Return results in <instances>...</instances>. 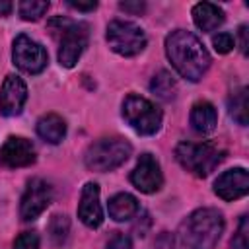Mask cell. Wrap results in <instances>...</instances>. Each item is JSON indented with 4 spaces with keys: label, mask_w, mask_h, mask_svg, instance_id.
<instances>
[{
    "label": "cell",
    "mask_w": 249,
    "mask_h": 249,
    "mask_svg": "<svg viewBox=\"0 0 249 249\" xmlns=\"http://www.w3.org/2000/svg\"><path fill=\"white\" fill-rule=\"evenodd\" d=\"M165 54L177 74L189 82H198L212 62L202 41L187 29H175L165 37Z\"/></svg>",
    "instance_id": "6da1fadb"
},
{
    "label": "cell",
    "mask_w": 249,
    "mask_h": 249,
    "mask_svg": "<svg viewBox=\"0 0 249 249\" xmlns=\"http://www.w3.org/2000/svg\"><path fill=\"white\" fill-rule=\"evenodd\" d=\"M224 216L216 208H196L175 230L171 249H214L224 231Z\"/></svg>",
    "instance_id": "7a4b0ae2"
},
{
    "label": "cell",
    "mask_w": 249,
    "mask_h": 249,
    "mask_svg": "<svg viewBox=\"0 0 249 249\" xmlns=\"http://www.w3.org/2000/svg\"><path fill=\"white\" fill-rule=\"evenodd\" d=\"M51 33L58 39V62L64 68H72L89 41V27L84 21H72L68 18L56 16L49 21Z\"/></svg>",
    "instance_id": "3957f363"
},
{
    "label": "cell",
    "mask_w": 249,
    "mask_h": 249,
    "mask_svg": "<svg viewBox=\"0 0 249 249\" xmlns=\"http://www.w3.org/2000/svg\"><path fill=\"white\" fill-rule=\"evenodd\" d=\"M226 152L212 142H179L175 148V160L187 171L196 177H206L224 160Z\"/></svg>",
    "instance_id": "277c9868"
},
{
    "label": "cell",
    "mask_w": 249,
    "mask_h": 249,
    "mask_svg": "<svg viewBox=\"0 0 249 249\" xmlns=\"http://www.w3.org/2000/svg\"><path fill=\"white\" fill-rule=\"evenodd\" d=\"M132 152V146L119 136H111V138H101L97 142H93L84 156V163L88 169L91 171H113L119 165H123L128 156Z\"/></svg>",
    "instance_id": "5b68a950"
},
{
    "label": "cell",
    "mask_w": 249,
    "mask_h": 249,
    "mask_svg": "<svg viewBox=\"0 0 249 249\" xmlns=\"http://www.w3.org/2000/svg\"><path fill=\"white\" fill-rule=\"evenodd\" d=\"M123 117L124 121L130 124V128H134L138 134L142 136H150L156 134L161 126V111L156 103H152L150 99L136 95V93H128L123 101Z\"/></svg>",
    "instance_id": "8992f818"
},
{
    "label": "cell",
    "mask_w": 249,
    "mask_h": 249,
    "mask_svg": "<svg viewBox=\"0 0 249 249\" xmlns=\"http://www.w3.org/2000/svg\"><path fill=\"white\" fill-rule=\"evenodd\" d=\"M105 39L113 53L121 56H136L144 51L148 39L140 25L124 19H113L107 25Z\"/></svg>",
    "instance_id": "52a82bcc"
},
{
    "label": "cell",
    "mask_w": 249,
    "mask_h": 249,
    "mask_svg": "<svg viewBox=\"0 0 249 249\" xmlns=\"http://www.w3.org/2000/svg\"><path fill=\"white\" fill-rule=\"evenodd\" d=\"M12 60L25 74H41L49 64V54L41 43L19 33L12 43Z\"/></svg>",
    "instance_id": "ba28073f"
},
{
    "label": "cell",
    "mask_w": 249,
    "mask_h": 249,
    "mask_svg": "<svg viewBox=\"0 0 249 249\" xmlns=\"http://www.w3.org/2000/svg\"><path fill=\"white\" fill-rule=\"evenodd\" d=\"M53 200V187L41 179V177H33L25 191H23V196H21V202H19V216L23 222H31L35 218H39L47 206L51 204Z\"/></svg>",
    "instance_id": "9c48e42d"
},
{
    "label": "cell",
    "mask_w": 249,
    "mask_h": 249,
    "mask_svg": "<svg viewBox=\"0 0 249 249\" xmlns=\"http://www.w3.org/2000/svg\"><path fill=\"white\" fill-rule=\"evenodd\" d=\"M130 183L144 195L158 193L163 185V173L158 160L152 154H142L130 171Z\"/></svg>",
    "instance_id": "30bf717a"
},
{
    "label": "cell",
    "mask_w": 249,
    "mask_h": 249,
    "mask_svg": "<svg viewBox=\"0 0 249 249\" xmlns=\"http://www.w3.org/2000/svg\"><path fill=\"white\" fill-rule=\"evenodd\" d=\"M25 101H27L25 82L16 74H8L0 88V113L4 117H16L23 111Z\"/></svg>",
    "instance_id": "8fae6325"
},
{
    "label": "cell",
    "mask_w": 249,
    "mask_h": 249,
    "mask_svg": "<svg viewBox=\"0 0 249 249\" xmlns=\"http://www.w3.org/2000/svg\"><path fill=\"white\" fill-rule=\"evenodd\" d=\"M37 154L31 140L23 136H8L0 146V161L6 167H27L35 163Z\"/></svg>",
    "instance_id": "7c38bea8"
},
{
    "label": "cell",
    "mask_w": 249,
    "mask_h": 249,
    "mask_svg": "<svg viewBox=\"0 0 249 249\" xmlns=\"http://www.w3.org/2000/svg\"><path fill=\"white\" fill-rule=\"evenodd\" d=\"M214 193L222 200H237L249 193V173L243 167L226 169L214 181Z\"/></svg>",
    "instance_id": "4fadbf2b"
},
{
    "label": "cell",
    "mask_w": 249,
    "mask_h": 249,
    "mask_svg": "<svg viewBox=\"0 0 249 249\" xmlns=\"http://www.w3.org/2000/svg\"><path fill=\"white\" fill-rule=\"evenodd\" d=\"M78 218L88 228H99L103 224V208L99 202V185L88 181L82 187L80 202H78Z\"/></svg>",
    "instance_id": "5bb4252c"
},
{
    "label": "cell",
    "mask_w": 249,
    "mask_h": 249,
    "mask_svg": "<svg viewBox=\"0 0 249 249\" xmlns=\"http://www.w3.org/2000/svg\"><path fill=\"white\" fill-rule=\"evenodd\" d=\"M193 21L200 31H214L224 23V10L212 2H198L191 10Z\"/></svg>",
    "instance_id": "9a60e30c"
},
{
    "label": "cell",
    "mask_w": 249,
    "mask_h": 249,
    "mask_svg": "<svg viewBox=\"0 0 249 249\" xmlns=\"http://www.w3.org/2000/svg\"><path fill=\"white\" fill-rule=\"evenodd\" d=\"M191 126L198 134H210L218 124V113L216 107L210 101H196L191 109Z\"/></svg>",
    "instance_id": "2e32d148"
},
{
    "label": "cell",
    "mask_w": 249,
    "mask_h": 249,
    "mask_svg": "<svg viewBox=\"0 0 249 249\" xmlns=\"http://www.w3.org/2000/svg\"><path fill=\"white\" fill-rule=\"evenodd\" d=\"M35 130L39 134V138H43L45 142L49 144H58L62 142V138L66 136V123L60 115L56 113H47L43 115L37 124H35Z\"/></svg>",
    "instance_id": "e0dca14e"
},
{
    "label": "cell",
    "mask_w": 249,
    "mask_h": 249,
    "mask_svg": "<svg viewBox=\"0 0 249 249\" xmlns=\"http://www.w3.org/2000/svg\"><path fill=\"white\" fill-rule=\"evenodd\" d=\"M107 210H109V216L115 222H126V220H130L132 216L138 214L140 206H138L136 196H132L128 193H117L115 196L109 198Z\"/></svg>",
    "instance_id": "ac0fdd59"
},
{
    "label": "cell",
    "mask_w": 249,
    "mask_h": 249,
    "mask_svg": "<svg viewBox=\"0 0 249 249\" xmlns=\"http://www.w3.org/2000/svg\"><path fill=\"white\" fill-rule=\"evenodd\" d=\"M150 89L156 97L163 99V101H171L177 93V84H175V78L167 72V70H160L152 82H150Z\"/></svg>",
    "instance_id": "d6986e66"
},
{
    "label": "cell",
    "mask_w": 249,
    "mask_h": 249,
    "mask_svg": "<svg viewBox=\"0 0 249 249\" xmlns=\"http://www.w3.org/2000/svg\"><path fill=\"white\" fill-rule=\"evenodd\" d=\"M230 115L241 126L247 124V88H239L230 97Z\"/></svg>",
    "instance_id": "ffe728a7"
},
{
    "label": "cell",
    "mask_w": 249,
    "mask_h": 249,
    "mask_svg": "<svg viewBox=\"0 0 249 249\" xmlns=\"http://www.w3.org/2000/svg\"><path fill=\"white\" fill-rule=\"evenodd\" d=\"M47 10H49V2L23 0V2L18 4V12H19L21 19H25V21H37V19H41Z\"/></svg>",
    "instance_id": "44dd1931"
},
{
    "label": "cell",
    "mask_w": 249,
    "mask_h": 249,
    "mask_svg": "<svg viewBox=\"0 0 249 249\" xmlns=\"http://www.w3.org/2000/svg\"><path fill=\"white\" fill-rule=\"evenodd\" d=\"M68 231H70V222L64 214H54L49 222V235L53 239L54 245H62L68 237Z\"/></svg>",
    "instance_id": "7402d4cb"
},
{
    "label": "cell",
    "mask_w": 249,
    "mask_h": 249,
    "mask_svg": "<svg viewBox=\"0 0 249 249\" xmlns=\"http://www.w3.org/2000/svg\"><path fill=\"white\" fill-rule=\"evenodd\" d=\"M231 247L233 249H249V220H247V216H241L237 231L231 237Z\"/></svg>",
    "instance_id": "603a6c76"
},
{
    "label": "cell",
    "mask_w": 249,
    "mask_h": 249,
    "mask_svg": "<svg viewBox=\"0 0 249 249\" xmlns=\"http://www.w3.org/2000/svg\"><path fill=\"white\" fill-rule=\"evenodd\" d=\"M212 45H214V49H216V53H220V54H226V53H230L231 49H233V45H235V39H233V35L231 33H218V35H214L212 37Z\"/></svg>",
    "instance_id": "cb8c5ba5"
},
{
    "label": "cell",
    "mask_w": 249,
    "mask_h": 249,
    "mask_svg": "<svg viewBox=\"0 0 249 249\" xmlns=\"http://www.w3.org/2000/svg\"><path fill=\"white\" fill-rule=\"evenodd\" d=\"M12 249H39V235L35 231H23L16 237Z\"/></svg>",
    "instance_id": "d4e9b609"
},
{
    "label": "cell",
    "mask_w": 249,
    "mask_h": 249,
    "mask_svg": "<svg viewBox=\"0 0 249 249\" xmlns=\"http://www.w3.org/2000/svg\"><path fill=\"white\" fill-rule=\"evenodd\" d=\"M107 249H132V241L128 235L124 233H115L109 243H107Z\"/></svg>",
    "instance_id": "484cf974"
},
{
    "label": "cell",
    "mask_w": 249,
    "mask_h": 249,
    "mask_svg": "<svg viewBox=\"0 0 249 249\" xmlns=\"http://www.w3.org/2000/svg\"><path fill=\"white\" fill-rule=\"evenodd\" d=\"M119 8H121V10H124V12L142 14V12H144V8H146V4H144V2H121V4H119Z\"/></svg>",
    "instance_id": "4316f807"
},
{
    "label": "cell",
    "mask_w": 249,
    "mask_h": 249,
    "mask_svg": "<svg viewBox=\"0 0 249 249\" xmlns=\"http://www.w3.org/2000/svg\"><path fill=\"white\" fill-rule=\"evenodd\" d=\"M66 4L78 12H93L97 8V2H66Z\"/></svg>",
    "instance_id": "83f0119b"
},
{
    "label": "cell",
    "mask_w": 249,
    "mask_h": 249,
    "mask_svg": "<svg viewBox=\"0 0 249 249\" xmlns=\"http://www.w3.org/2000/svg\"><path fill=\"white\" fill-rule=\"evenodd\" d=\"M239 49L243 54H247V25L239 27Z\"/></svg>",
    "instance_id": "f1b7e54d"
},
{
    "label": "cell",
    "mask_w": 249,
    "mask_h": 249,
    "mask_svg": "<svg viewBox=\"0 0 249 249\" xmlns=\"http://www.w3.org/2000/svg\"><path fill=\"white\" fill-rule=\"evenodd\" d=\"M12 8H14L12 2H6V0L0 2V16H8V14L12 12Z\"/></svg>",
    "instance_id": "f546056e"
}]
</instances>
